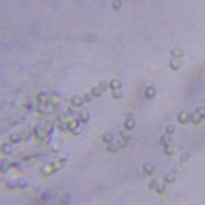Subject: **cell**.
I'll return each instance as SVG.
<instances>
[{
  "label": "cell",
  "mask_w": 205,
  "mask_h": 205,
  "mask_svg": "<svg viewBox=\"0 0 205 205\" xmlns=\"http://www.w3.org/2000/svg\"><path fill=\"white\" fill-rule=\"evenodd\" d=\"M189 112L186 111H181L178 113L177 115V121L180 124H186L188 122H189Z\"/></svg>",
  "instance_id": "1"
},
{
  "label": "cell",
  "mask_w": 205,
  "mask_h": 205,
  "mask_svg": "<svg viewBox=\"0 0 205 205\" xmlns=\"http://www.w3.org/2000/svg\"><path fill=\"white\" fill-rule=\"evenodd\" d=\"M170 53L172 58L179 59V58H182L183 57V55H184V51H183L181 48H179V47H175V48H173L171 49Z\"/></svg>",
  "instance_id": "2"
},
{
  "label": "cell",
  "mask_w": 205,
  "mask_h": 205,
  "mask_svg": "<svg viewBox=\"0 0 205 205\" xmlns=\"http://www.w3.org/2000/svg\"><path fill=\"white\" fill-rule=\"evenodd\" d=\"M161 144L163 145V147H167L170 146L171 143H172V135H168L167 133H165L163 135H161Z\"/></svg>",
  "instance_id": "3"
},
{
  "label": "cell",
  "mask_w": 205,
  "mask_h": 205,
  "mask_svg": "<svg viewBox=\"0 0 205 205\" xmlns=\"http://www.w3.org/2000/svg\"><path fill=\"white\" fill-rule=\"evenodd\" d=\"M144 95L147 99H153L156 95V90L153 86H148L144 90Z\"/></svg>",
  "instance_id": "4"
},
{
  "label": "cell",
  "mask_w": 205,
  "mask_h": 205,
  "mask_svg": "<svg viewBox=\"0 0 205 205\" xmlns=\"http://www.w3.org/2000/svg\"><path fill=\"white\" fill-rule=\"evenodd\" d=\"M203 119L199 117L195 112H193L190 115H189V122H191L194 125H199Z\"/></svg>",
  "instance_id": "5"
},
{
  "label": "cell",
  "mask_w": 205,
  "mask_h": 205,
  "mask_svg": "<svg viewBox=\"0 0 205 205\" xmlns=\"http://www.w3.org/2000/svg\"><path fill=\"white\" fill-rule=\"evenodd\" d=\"M169 67L172 70L177 71L180 67V62L177 58H172L169 62Z\"/></svg>",
  "instance_id": "6"
},
{
  "label": "cell",
  "mask_w": 205,
  "mask_h": 205,
  "mask_svg": "<svg viewBox=\"0 0 205 205\" xmlns=\"http://www.w3.org/2000/svg\"><path fill=\"white\" fill-rule=\"evenodd\" d=\"M143 170L145 173H147L148 175H153L155 172V167L154 165L149 163H144V167H143Z\"/></svg>",
  "instance_id": "7"
},
{
  "label": "cell",
  "mask_w": 205,
  "mask_h": 205,
  "mask_svg": "<svg viewBox=\"0 0 205 205\" xmlns=\"http://www.w3.org/2000/svg\"><path fill=\"white\" fill-rule=\"evenodd\" d=\"M155 189L157 193H163L164 191H165V189H166V185H165V183L162 182V181H158V180H157V185L155 186V189Z\"/></svg>",
  "instance_id": "8"
},
{
  "label": "cell",
  "mask_w": 205,
  "mask_h": 205,
  "mask_svg": "<svg viewBox=\"0 0 205 205\" xmlns=\"http://www.w3.org/2000/svg\"><path fill=\"white\" fill-rule=\"evenodd\" d=\"M175 180H176V176L174 175V173L172 172L167 173V175H165V176H164L165 182L168 183V184H172V182H174Z\"/></svg>",
  "instance_id": "9"
},
{
  "label": "cell",
  "mask_w": 205,
  "mask_h": 205,
  "mask_svg": "<svg viewBox=\"0 0 205 205\" xmlns=\"http://www.w3.org/2000/svg\"><path fill=\"white\" fill-rule=\"evenodd\" d=\"M135 125V122L134 121V119L132 118H129L127 119L125 122V127L127 130H132L134 128V126Z\"/></svg>",
  "instance_id": "10"
},
{
  "label": "cell",
  "mask_w": 205,
  "mask_h": 205,
  "mask_svg": "<svg viewBox=\"0 0 205 205\" xmlns=\"http://www.w3.org/2000/svg\"><path fill=\"white\" fill-rule=\"evenodd\" d=\"M122 86L121 85V82L117 80H112L111 82H110V87L112 88L113 90H119Z\"/></svg>",
  "instance_id": "11"
},
{
  "label": "cell",
  "mask_w": 205,
  "mask_h": 205,
  "mask_svg": "<svg viewBox=\"0 0 205 205\" xmlns=\"http://www.w3.org/2000/svg\"><path fill=\"white\" fill-rule=\"evenodd\" d=\"M195 112L202 119L205 118V107H199L195 110Z\"/></svg>",
  "instance_id": "12"
},
{
  "label": "cell",
  "mask_w": 205,
  "mask_h": 205,
  "mask_svg": "<svg viewBox=\"0 0 205 205\" xmlns=\"http://www.w3.org/2000/svg\"><path fill=\"white\" fill-rule=\"evenodd\" d=\"M165 131H166V133H167V134L172 135L175 133V131H176V128H175V126L173 125H167V126H166Z\"/></svg>",
  "instance_id": "13"
},
{
  "label": "cell",
  "mask_w": 205,
  "mask_h": 205,
  "mask_svg": "<svg viewBox=\"0 0 205 205\" xmlns=\"http://www.w3.org/2000/svg\"><path fill=\"white\" fill-rule=\"evenodd\" d=\"M173 152H174V150H173L172 147L171 145L164 148V154L167 155V156H172L173 154Z\"/></svg>",
  "instance_id": "14"
},
{
  "label": "cell",
  "mask_w": 205,
  "mask_h": 205,
  "mask_svg": "<svg viewBox=\"0 0 205 205\" xmlns=\"http://www.w3.org/2000/svg\"><path fill=\"white\" fill-rule=\"evenodd\" d=\"M189 155L187 153H184V154H181V156L180 157V163H185L186 161L189 159Z\"/></svg>",
  "instance_id": "15"
},
{
  "label": "cell",
  "mask_w": 205,
  "mask_h": 205,
  "mask_svg": "<svg viewBox=\"0 0 205 205\" xmlns=\"http://www.w3.org/2000/svg\"><path fill=\"white\" fill-rule=\"evenodd\" d=\"M121 4H122L121 0H113V2H112V7L116 10L119 9L121 7Z\"/></svg>",
  "instance_id": "16"
},
{
  "label": "cell",
  "mask_w": 205,
  "mask_h": 205,
  "mask_svg": "<svg viewBox=\"0 0 205 205\" xmlns=\"http://www.w3.org/2000/svg\"><path fill=\"white\" fill-rule=\"evenodd\" d=\"M157 179H154L149 183V189H155V186L157 185Z\"/></svg>",
  "instance_id": "17"
},
{
  "label": "cell",
  "mask_w": 205,
  "mask_h": 205,
  "mask_svg": "<svg viewBox=\"0 0 205 205\" xmlns=\"http://www.w3.org/2000/svg\"><path fill=\"white\" fill-rule=\"evenodd\" d=\"M112 95H113L114 98H116V99H120V98L122 96V93L119 90H116L113 91Z\"/></svg>",
  "instance_id": "18"
}]
</instances>
